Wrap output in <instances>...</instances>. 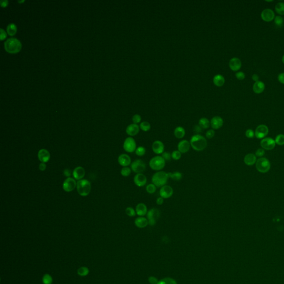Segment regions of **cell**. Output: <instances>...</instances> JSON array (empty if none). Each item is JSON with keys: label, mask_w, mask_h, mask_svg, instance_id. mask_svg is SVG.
Here are the masks:
<instances>
[{"label": "cell", "mask_w": 284, "mask_h": 284, "mask_svg": "<svg viewBox=\"0 0 284 284\" xmlns=\"http://www.w3.org/2000/svg\"><path fill=\"white\" fill-rule=\"evenodd\" d=\"M191 148L197 151H201L205 150L208 145L207 138L201 134H195L190 139Z\"/></svg>", "instance_id": "cell-1"}, {"label": "cell", "mask_w": 284, "mask_h": 284, "mask_svg": "<svg viewBox=\"0 0 284 284\" xmlns=\"http://www.w3.org/2000/svg\"><path fill=\"white\" fill-rule=\"evenodd\" d=\"M169 179L168 173L164 171L156 172L151 177V183L154 184L157 188L163 186L167 185L168 179Z\"/></svg>", "instance_id": "cell-2"}, {"label": "cell", "mask_w": 284, "mask_h": 284, "mask_svg": "<svg viewBox=\"0 0 284 284\" xmlns=\"http://www.w3.org/2000/svg\"><path fill=\"white\" fill-rule=\"evenodd\" d=\"M4 46L7 52L10 53H15L19 52L21 50L22 44L17 38L11 37L5 42Z\"/></svg>", "instance_id": "cell-3"}, {"label": "cell", "mask_w": 284, "mask_h": 284, "mask_svg": "<svg viewBox=\"0 0 284 284\" xmlns=\"http://www.w3.org/2000/svg\"><path fill=\"white\" fill-rule=\"evenodd\" d=\"M77 190L78 194L82 197H86L91 191V183L87 179H81L77 183Z\"/></svg>", "instance_id": "cell-4"}, {"label": "cell", "mask_w": 284, "mask_h": 284, "mask_svg": "<svg viewBox=\"0 0 284 284\" xmlns=\"http://www.w3.org/2000/svg\"><path fill=\"white\" fill-rule=\"evenodd\" d=\"M166 162L161 155H156L151 158L149 162L151 169L156 172L163 170L165 166Z\"/></svg>", "instance_id": "cell-5"}, {"label": "cell", "mask_w": 284, "mask_h": 284, "mask_svg": "<svg viewBox=\"0 0 284 284\" xmlns=\"http://www.w3.org/2000/svg\"><path fill=\"white\" fill-rule=\"evenodd\" d=\"M148 220L149 225L154 226L156 224L158 220L161 216V211L157 208H151L148 211L146 215Z\"/></svg>", "instance_id": "cell-6"}, {"label": "cell", "mask_w": 284, "mask_h": 284, "mask_svg": "<svg viewBox=\"0 0 284 284\" xmlns=\"http://www.w3.org/2000/svg\"><path fill=\"white\" fill-rule=\"evenodd\" d=\"M270 167V162L265 158H260L256 161V169L260 173H265L269 172Z\"/></svg>", "instance_id": "cell-7"}, {"label": "cell", "mask_w": 284, "mask_h": 284, "mask_svg": "<svg viewBox=\"0 0 284 284\" xmlns=\"http://www.w3.org/2000/svg\"><path fill=\"white\" fill-rule=\"evenodd\" d=\"M146 164L144 161L140 159L134 160L130 164V168L132 171L136 174L144 173L146 170Z\"/></svg>", "instance_id": "cell-8"}, {"label": "cell", "mask_w": 284, "mask_h": 284, "mask_svg": "<svg viewBox=\"0 0 284 284\" xmlns=\"http://www.w3.org/2000/svg\"><path fill=\"white\" fill-rule=\"evenodd\" d=\"M123 147L124 150L127 153H132L133 152H135L136 149L137 148V143L135 139L131 137H127L124 141Z\"/></svg>", "instance_id": "cell-9"}, {"label": "cell", "mask_w": 284, "mask_h": 284, "mask_svg": "<svg viewBox=\"0 0 284 284\" xmlns=\"http://www.w3.org/2000/svg\"><path fill=\"white\" fill-rule=\"evenodd\" d=\"M77 183L74 178H67L63 183L62 188L65 192H71L77 187Z\"/></svg>", "instance_id": "cell-10"}, {"label": "cell", "mask_w": 284, "mask_h": 284, "mask_svg": "<svg viewBox=\"0 0 284 284\" xmlns=\"http://www.w3.org/2000/svg\"><path fill=\"white\" fill-rule=\"evenodd\" d=\"M174 193L173 188L170 185H165L161 187L159 190V195L162 198L169 199L172 197Z\"/></svg>", "instance_id": "cell-11"}, {"label": "cell", "mask_w": 284, "mask_h": 284, "mask_svg": "<svg viewBox=\"0 0 284 284\" xmlns=\"http://www.w3.org/2000/svg\"><path fill=\"white\" fill-rule=\"evenodd\" d=\"M133 182L138 187H143L147 183V178L143 173L136 174L134 176Z\"/></svg>", "instance_id": "cell-12"}, {"label": "cell", "mask_w": 284, "mask_h": 284, "mask_svg": "<svg viewBox=\"0 0 284 284\" xmlns=\"http://www.w3.org/2000/svg\"><path fill=\"white\" fill-rule=\"evenodd\" d=\"M152 151L154 152L155 154L157 155H160L162 154L165 149V146L163 143L159 140H156L151 145Z\"/></svg>", "instance_id": "cell-13"}, {"label": "cell", "mask_w": 284, "mask_h": 284, "mask_svg": "<svg viewBox=\"0 0 284 284\" xmlns=\"http://www.w3.org/2000/svg\"><path fill=\"white\" fill-rule=\"evenodd\" d=\"M268 133V127L264 124H261L256 128L255 132V136H256V138L258 139H262L266 136H267Z\"/></svg>", "instance_id": "cell-14"}, {"label": "cell", "mask_w": 284, "mask_h": 284, "mask_svg": "<svg viewBox=\"0 0 284 284\" xmlns=\"http://www.w3.org/2000/svg\"><path fill=\"white\" fill-rule=\"evenodd\" d=\"M191 148L190 142L186 139L181 140L177 145V150H178L182 154L188 153Z\"/></svg>", "instance_id": "cell-15"}, {"label": "cell", "mask_w": 284, "mask_h": 284, "mask_svg": "<svg viewBox=\"0 0 284 284\" xmlns=\"http://www.w3.org/2000/svg\"><path fill=\"white\" fill-rule=\"evenodd\" d=\"M260 145L264 149L272 150L275 148L276 142L272 138H266L260 142Z\"/></svg>", "instance_id": "cell-16"}, {"label": "cell", "mask_w": 284, "mask_h": 284, "mask_svg": "<svg viewBox=\"0 0 284 284\" xmlns=\"http://www.w3.org/2000/svg\"><path fill=\"white\" fill-rule=\"evenodd\" d=\"M38 158L41 163H47L50 161L51 155L50 152L46 149H40L38 152Z\"/></svg>", "instance_id": "cell-17"}, {"label": "cell", "mask_w": 284, "mask_h": 284, "mask_svg": "<svg viewBox=\"0 0 284 284\" xmlns=\"http://www.w3.org/2000/svg\"><path fill=\"white\" fill-rule=\"evenodd\" d=\"M118 162L122 167H128L132 163V159L129 155L122 154L118 158Z\"/></svg>", "instance_id": "cell-18"}, {"label": "cell", "mask_w": 284, "mask_h": 284, "mask_svg": "<svg viewBox=\"0 0 284 284\" xmlns=\"http://www.w3.org/2000/svg\"><path fill=\"white\" fill-rule=\"evenodd\" d=\"M224 121L219 116H215L210 121V126L214 130H219L223 126Z\"/></svg>", "instance_id": "cell-19"}, {"label": "cell", "mask_w": 284, "mask_h": 284, "mask_svg": "<svg viewBox=\"0 0 284 284\" xmlns=\"http://www.w3.org/2000/svg\"><path fill=\"white\" fill-rule=\"evenodd\" d=\"M140 127L137 124H130L128 126L126 130V133L128 136L131 137H133L137 136L139 132Z\"/></svg>", "instance_id": "cell-20"}, {"label": "cell", "mask_w": 284, "mask_h": 284, "mask_svg": "<svg viewBox=\"0 0 284 284\" xmlns=\"http://www.w3.org/2000/svg\"><path fill=\"white\" fill-rule=\"evenodd\" d=\"M261 17L264 21H272L275 19V13L272 9H267L263 10L261 14Z\"/></svg>", "instance_id": "cell-21"}, {"label": "cell", "mask_w": 284, "mask_h": 284, "mask_svg": "<svg viewBox=\"0 0 284 284\" xmlns=\"http://www.w3.org/2000/svg\"><path fill=\"white\" fill-rule=\"evenodd\" d=\"M148 208L144 203H139L136 205V211L137 215L138 216H144L148 213Z\"/></svg>", "instance_id": "cell-22"}, {"label": "cell", "mask_w": 284, "mask_h": 284, "mask_svg": "<svg viewBox=\"0 0 284 284\" xmlns=\"http://www.w3.org/2000/svg\"><path fill=\"white\" fill-rule=\"evenodd\" d=\"M134 224L138 228H144L148 225V220L144 216H138L134 220Z\"/></svg>", "instance_id": "cell-23"}, {"label": "cell", "mask_w": 284, "mask_h": 284, "mask_svg": "<svg viewBox=\"0 0 284 284\" xmlns=\"http://www.w3.org/2000/svg\"><path fill=\"white\" fill-rule=\"evenodd\" d=\"M229 67L233 71H238L241 68V62L240 59L234 57L232 58L229 63Z\"/></svg>", "instance_id": "cell-24"}, {"label": "cell", "mask_w": 284, "mask_h": 284, "mask_svg": "<svg viewBox=\"0 0 284 284\" xmlns=\"http://www.w3.org/2000/svg\"><path fill=\"white\" fill-rule=\"evenodd\" d=\"M85 170L83 167H76L73 171V176L75 180H80L81 179H83L84 176H85Z\"/></svg>", "instance_id": "cell-25"}, {"label": "cell", "mask_w": 284, "mask_h": 284, "mask_svg": "<svg viewBox=\"0 0 284 284\" xmlns=\"http://www.w3.org/2000/svg\"><path fill=\"white\" fill-rule=\"evenodd\" d=\"M265 84L263 82L259 80L254 84L253 90L256 94H260L263 92V91L265 90Z\"/></svg>", "instance_id": "cell-26"}, {"label": "cell", "mask_w": 284, "mask_h": 284, "mask_svg": "<svg viewBox=\"0 0 284 284\" xmlns=\"http://www.w3.org/2000/svg\"><path fill=\"white\" fill-rule=\"evenodd\" d=\"M174 135L177 139H183L185 136V130L181 126L176 127L174 130Z\"/></svg>", "instance_id": "cell-27"}, {"label": "cell", "mask_w": 284, "mask_h": 284, "mask_svg": "<svg viewBox=\"0 0 284 284\" xmlns=\"http://www.w3.org/2000/svg\"><path fill=\"white\" fill-rule=\"evenodd\" d=\"M244 163L247 165H253L256 162V156L254 154H248L244 158Z\"/></svg>", "instance_id": "cell-28"}, {"label": "cell", "mask_w": 284, "mask_h": 284, "mask_svg": "<svg viewBox=\"0 0 284 284\" xmlns=\"http://www.w3.org/2000/svg\"><path fill=\"white\" fill-rule=\"evenodd\" d=\"M213 83L216 86H222L225 83V78L221 74H216L213 78Z\"/></svg>", "instance_id": "cell-29"}, {"label": "cell", "mask_w": 284, "mask_h": 284, "mask_svg": "<svg viewBox=\"0 0 284 284\" xmlns=\"http://www.w3.org/2000/svg\"><path fill=\"white\" fill-rule=\"evenodd\" d=\"M198 125L203 129V130H207L208 129L210 126V122L207 118H201L199 121Z\"/></svg>", "instance_id": "cell-30"}, {"label": "cell", "mask_w": 284, "mask_h": 284, "mask_svg": "<svg viewBox=\"0 0 284 284\" xmlns=\"http://www.w3.org/2000/svg\"><path fill=\"white\" fill-rule=\"evenodd\" d=\"M168 173L169 178H171L174 181H180L183 178L182 173L178 171L174 172L173 173L169 172Z\"/></svg>", "instance_id": "cell-31"}, {"label": "cell", "mask_w": 284, "mask_h": 284, "mask_svg": "<svg viewBox=\"0 0 284 284\" xmlns=\"http://www.w3.org/2000/svg\"><path fill=\"white\" fill-rule=\"evenodd\" d=\"M17 26L16 25L13 23H9L7 26V33L8 34L10 35V36H13L16 34V33L17 32Z\"/></svg>", "instance_id": "cell-32"}, {"label": "cell", "mask_w": 284, "mask_h": 284, "mask_svg": "<svg viewBox=\"0 0 284 284\" xmlns=\"http://www.w3.org/2000/svg\"><path fill=\"white\" fill-rule=\"evenodd\" d=\"M90 272V270L86 266H82L78 269L77 274L78 275L80 276H86L88 275Z\"/></svg>", "instance_id": "cell-33"}, {"label": "cell", "mask_w": 284, "mask_h": 284, "mask_svg": "<svg viewBox=\"0 0 284 284\" xmlns=\"http://www.w3.org/2000/svg\"><path fill=\"white\" fill-rule=\"evenodd\" d=\"M157 189V187L151 183L146 185L145 190L149 194H154L156 192Z\"/></svg>", "instance_id": "cell-34"}, {"label": "cell", "mask_w": 284, "mask_h": 284, "mask_svg": "<svg viewBox=\"0 0 284 284\" xmlns=\"http://www.w3.org/2000/svg\"><path fill=\"white\" fill-rule=\"evenodd\" d=\"M139 127H140V130H142V131L147 132H148L149 130H150L151 128V126L148 122L144 121L140 123Z\"/></svg>", "instance_id": "cell-35"}, {"label": "cell", "mask_w": 284, "mask_h": 284, "mask_svg": "<svg viewBox=\"0 0 284 284\" xmlns=\"http://www.w3.org/2000/svg\"><path fill=\"white\" fill-rule=\"evenodd\" d=\"M275 11L278 14L280 15H284V3L279 2L275 7Z\"/></svg>", "instance_id": "cell-36"}, {"label": "cell", "mask_w": 284, "mask_h": 284, "mask_svg": "<svg viewBox=\"0 0 284 284\" xmlns=\"http://www.w3.org/2000/svg\"><path fill=\"white\" fill-rule=\"evenodd\" d=\"M158 284H177V282L173 278H165L159 280Z\"/></svg>", "instance_id": "cell-37"}, {"label": "cell", "mask_w": 284, "mask_h": 284, "mask_svg": "<svg viewBox=\"0 0 284 284\" xmlns=\"http://www.w3.org/2000/svg\"><path fill=\"white\" fill-rule=\"evenodd\" d=\"M146 153V149L143 146H139L136 149L135 154L138 157H143Z\"/></svg>", "instance_id": "cell-38"}, {"label": "cell", "mask_w": 284, "mask_h": 284, "mask_svg": "<svg viewBox=\"0 0 284 284\" xmlns=\"http://www.w3.org/2000/svg\"><path fill=\"white\" fill-rule=\"evenodd\" d=\"M132 173L131 168L128 167H123L121 170V174L124 177L130 176Z\"/></svg>", "instance_id": "cell-39"}, {"label": "cell", "mask_w": 284, "mask_h": 284, "mask_svg": "<svg viewBox=\"0 0 284 284\" xmlns=\"http://www.w3.org/2000/svg\"><path fill=\"white\" fill-rule=\"evenodd\" d=\"M42 282L43 284H52V277L48 274H44L42 278Z\"/></svg>", "instance_id": "cell-40"}, {"label": "cell", "mask_w": 284, "mask_h": 284, "mask_svg": "<svg viewBox=\"0 0 284 284\" xmlns=\"http://www.w3.org/2000/svg\"><path fill=\"white\" fill-rule=\"evenodd\" d=\"M125 211H126V213L127 215L130 216V217H134L137 215L136 209H134L132 207H127V208L126 209Z\"/></svg>", "instance_id": "cell-41"}, {"label": "cell", "mask_w": 284, "mask_h": 284, "mask_svg": "<svg viewBox=\"0 0 284 284\" xmlns=\"http://www.w3.org/2000/svg\"><path fill=\"white\" fill-rule=\"evenodd\" d=\"M172 154V159L174 160V161H178L181 157L182 154L178 151V150H175L171 153Z\"/></svg>", "instance_id": "cell-42"}, {"label": "cell", "mask_w": 284, "mask_h": 284, "mask_svg": "<svg viewBox=\"0 0 284 284\" xmlns=\"http://www.w3.org/2000/svg\"><path fill=\"white\" fill-rule=\"evenodd\" d=\"M276 144L279 145H284V134H279L275 139Z\"/></svg>", "instance_id": "cell-43"}, {"label": "cell", "mask_w": 284, "mask_h": 284, "mask_svg": "<svg viewBox=\"0 0 284 284\" xmlns=\"http://www.w3.org/2000/svg\"><path fill=\"white\" fill-rule=\"evenodd\" d=\"M274 22H275V25L277 26L281 27L284 23V19L281 16H278L275 17L274 19Z\"/></svg>", "instance_id": "cell-44"}, {"label": "cell", "mask_w": 284, "mask_h": 284, "mask_svg": "<svg viewBox=\"0 0 284 284\" xmlns=\"http://www.w3.org/2000/svg\"><path fill=\"white\" fill-rule=\"evenodd\" d=\"M161 156L165 161V162L170 161L172 159V154L169 151H164L163 153L161 154Z\"/></svg>", "instance_id": "cell-45"}, {"label": "cell", "mask_w": 284, "mask_h": 284, "mask_svg": "<svg viewBox=\"0 0 284 284\" xmlns=\"http://www.w3.org/2000/svg\"><path fill=\"white\" fill-rule=\"evenodd\" d=\"M215 130H213V129H211V130H207V132L205 133V137H206V138H207V139H212L213 137H214V136H215Z\"/></svg>", "instance_id": "cell-46"}, {"label": "cell", "mask_w": 284, "mask_h": 284, "mask_svg": "<svg viewBox=\"0 0 284 284\" xmlns=\"http://www.w3.org/2000/svg\"><path fill=\"white\" fill-rule=\"evenodd\" d=\"M142 121V117L141 116L138 114H134L132 117V121L133 123L138 124L140 123V122Z\"/></svg>", "instance_id": "cell-47"}, {"label": "cell", "mask_w": 284, "mask_h": 284, "mask_svg": "<svg viewBox=\"0 0 284 284\" xmlns=\"http://www.w3.org/2000/svg\"><path fill=\"white\" fill-rule=\"evenodd\" d=\"M235 76L239 80H243L245 78V74L243 72H238L235 74Z\"/></svg>", "instance_id": "cell-48"}, {"label": "cell", "mask_w": 284, "mask_h": 284, "mask_svg": "<svg viewBox=\"0 0 284 284\" xmlns=\"http://www.w3.org/2000/svg\"><path fill=\"white\" fill-rule=\"evenodd\" d=\"M245 135L249 138H252L255 136V133L252 130H247L245 132Z\"/></svg>", "instance_id": "cell-49"}, {"label": "cell", "mask_w": 284, "mask_h": 284, "mask_svg": "<svg viewBox=\"0 0 284 284\" xmlns=\"http://www.w3.org/2000/svg\"><path fill=\"white\" fill-rule=\"evenodd\" d=\"M148 281L151 284H158V282H159L157 278H155L154 276H153L149 277Z\"/></svg>", "instance_id": "cell-50"}, {"label": "cell", "mask_w": 284, "mask_h": 284, "mask_svg": "<svg viewBox=\"0 0 284 284\" xmlns=\"http://www.w3.org/2000/svg\"><path fill=\"white\" fill-rule=\"evenodd\" d=\"M265 154V151L264 149H257L255 153V155L259 157H263Z\"/></svg>", "instance_id": "cell-51"}, {"label": "cell", "mask_w": 284, "mask_h": 284, "mask_svg": "<svg viewBox=\"0 0 284 284\" xmlns=\"http://www.w3.org/2000/svg\"><path fill=\"white\" fill-rule=\"evenodd\" d=\"M202 130L203 129L199 125L195 126L194 128V130L195 132L196 133V134H200L199 133H201L202 132Z\"/></svg>", "instance_id": "cell-52"}, {"label": "cell", "mask_w": 284, "mask_h": 284, "mask_svg": "<svg viewBox=\"0 0 284 284\" xmlns=\"http://www.w3.org/2000/svg\"><path fill=\"white\" fill-rule=\"evenodd\" d=\"M0 31H1V40H3L6 37V32L5 31L3 28H1Z\"/></svg>", "instance_id": "cell-53"}, {"label": "cell", "mask_w": 284, "mask_h": 284, "mask_svg": "<svg viewBox=\"0 0 284 284\" xmlns=\"http://www.w3.org/2000/svg\"><path fill=\"white\" fill-rule=\"evenodd\" d=\"M278 80L282 84H284V73L279 74Z\"/></svg>", "instance_id": "cell-54"}, {"label": "cell", "mask_w": 284, "mask_h": 284, "mask_svg": "<svg viewBox=\"0 0 284 284\" xmlns=\"http://www.w3.org/2000/svg\"><path fill=\"white\" fill-rule=\"evenodd\" d=\"M63 174L65 176L69 178L71 176V170L69 169H66L63 171Z\"/></svg>", "instance_id": "cell-55"}, {"label": "cell", "mask_w": 284, "mask_h": 284, "mask_svg": "<svg viewBox=\"0 0 284 284\" xmlns=\"http://www.w3.org/2000/svg\"><path fill=\"white\" fill-rule=\"evenodd\" d=\"M47 165L46 163H41L39 165V169L42 171V172H43L44 170L46 169Z\"/></svg>", "instance_id": "cell-56"}, {"label": "cell", "mask_w": 284, "mask_h": 284, "mask_svg": "<svg viewBox=\"0 0 284 284\" xmlns=\"http://www.w3.org/2000/svg\"><path fill=\"white\" fill-rule=\"evenodd\" d=\"M164 200V199L163 198H162L161 197H158V198L157 199V200H156V203H157V204L158 205H162V204H163Z\"/></svg>", "instance_id": "cell-57"}, {"label": "cell", "mask_w": 284, "mask_h": 284, "mask_svg": "<svg viewBox=\"0 0 284 284\" xmlns=\"http://www.w3.org/2000/svg\"><path fill=\"white\" fill-rule=\"evenodd\" d=\"M0 4H1V6L2 7H6L8 4H9V1L7 0H1L0 1Z\"/></svg>", "instance_id": "cell-58"}, {"label": "cell", "mask_w": 284, "mask_h": 284, "mask_svg": "<svg viewBox=\"0 0 284 284\" xmlns=\"http://www.w3.org/2000/svg\"><path fill=\"white\" fill-rule=\"evenodd\" d=\"M252 79H253V80H254L256 82L259 81V76L257 74H254L252 76Z\"/></svg>", "instance_id": "cell-59"}, {"label": "cell", "mask_w": 284, "mask_h": 284, "mask_svg": "<svg viewBox=\"0 0 284 284\" xmlns=\"http://www.w3.org/2000/svg\"><path fill=\"white\" fill-rule=\"evenodd\" d=\"M282 63L284 64V55L282 57Z\"/></svg>", "instance_id": "cell-60"}, {"label": "cell", "mask_w": 284, "mask_h": 284, "mask_svg": "<svg viewBox=\"0 0 284 284\" xmlns=\"http://www.w3.org/2000/svg\"><path fill=\"white\" fill-rule=\"evenodd\" d=\"M266 2H272V1H266Z\"/></svg>", "instance_id": "cell-61"}]
</instances>
